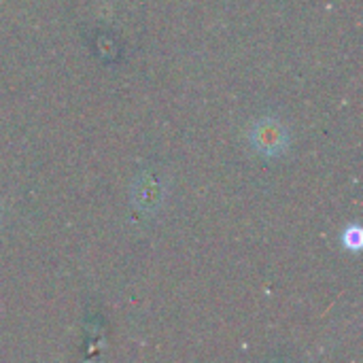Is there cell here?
Here are the masks:
<instances>
[{
  "instance_id": "7a4b0ae2",
  "label": "cell",
  "mask_w": 363,
  "mask_h": 363,
  "mask_svg": "<svg viewBox=\"0 0 363 363\" xmlns=\"http://www.w3.org/2000/svg\"><path fill=\"white\" fill-rule=\"evenodd\" d=\"M345 247L355 249V251L362 247V230L359 228H347V232H345Z\"/></svg>"
},
{
  "instance_id": "6da1fadb",
  "label": "cell",
  "mask_w": 363,
  "mask_h": 363,
  "mask_svg": "<svg viewBox=\"0 0 363 363\" xmlns=\"http://www.w3.org/2000/svg\"><path fill=\"white\" fill-rule=\"evenodd\" d=\"M253 145L266 155H277L287 145V136L279 123L264 121V123L255 125V130H253Z\"/></svg>"
}]
</instances>
